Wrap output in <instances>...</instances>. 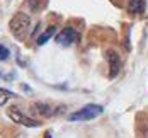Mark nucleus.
I'll return each mask as SVG.
<instances>
[{
	"mask_svg": "<svg viewBox=\"0 0 148 138\" xmlns=\"http://www.w3.org/2000/svg\"><path fill=\"white\" fill-rule=\"evenodd\" d=\"M29 26H31V19L29 15L24 14V12H17L10 21V31L17 39L26 38V32L29 31Z\"/></svg>",
	"mask_w": 148,
	"mask_h": 138,
	"instance_id": "f257e3e1",
	"label": "nucleus"
},
{
	"mask_svg": "<svg viewBox=\"0 0 148 138\" xmlns=\"http://www.w3.org/2000/svg\"><path fill=\"white\" fill-rule=\"evenodd\" d=\"M102 106H99V104H89V106L82 107V109H78V111H75L72 113L70 116H68V119L70 121H89V119H94V118H97L99 114H102Z\"/></svg>",
	"mask_w": 148,
	"mask_h": 138,
	"instance_id": "f03ea898",
	"label": "nucleus"
},
{
	"mask_svg": "<svg viewBox=\"0 0 148 138\" xmlns=\"http://www.w3.org/2000/svg\"><path fill=\"white\" fill-rule=\"evenodd\" d=\"M7 114H9V118L14 123H17V124L27 126V128H36V126H39V121H38V119H32L29 116H26L17 106H10L7 109Z\"/></svg>",
	"mask_w": 148,
	"mask_h": 138,
	"instance_id": "7ed1b4c3",
	"label": "nucleus"
},
{
	"mask_svg": "<svg viewBox=\"0 0 148 138\" xmlns=\"http://www.w3.org/2000/svg\"><path fill=\"white\" fill-rule=\"evenodd\" d=\"M77 39H78V32H77L73 27H65V29H61V32H58L56 38H55L56 45H60V46H70V45H73Z\"/></svg>",
	"mask_w": 148,
	"mask_h": 138,
	"instance_id": "20e7f679",
	"label": "nucleus"
},
{
	"mask_svg": "<svg viewBox=\"0 0 148 138\" xmlns=\"http://www.w3.org/2000/svg\"><path fill=\"white\" fill-rule=\"evenodd\" d=\"M106 56H107V63H109V77L114 78V77L119 73V70H121V60H119V55L116 53V51L109 49Z\"/></svg>",
	"mask_w": 148,
	"mask_h": 138,
	"instance_id": "39448f33",
	"label": "nucleus"
},
{
	"mask_svg": "<svg viewBox=\"0 0 148 138\" xmlns=\"http://www.w3.org/2000/svg\"><path fill=\"white\" fill-rule=\"evenodd\" d=\"M128 10H130L131 14H134V15L141 14V12L145 10V0H130Z\"/></svg>",
	"mask_w": 148,
	"mask_h": 138,
	"instance_id": "423d86ee",
	"label": "nucleus"
},
{
	"mask_svg": "<svg viewBox=\"0 0 148 138\" xmlns=\"http://www.w3.org/2000/svg\"><path fill=\"white\" fill-rule=\"evenodd\" d=\"M55 32H56V27H55V26H49V27H48V29H46L45 32L38 38V45H45V43L51 38V36H53V34H55Z\"/></svg>",
	"mask_w": 148,
	"mask_h": 138,
	"instance_id": "0eeeda50",
	"label": "nucleus"
},
{
	"mask_svg": "<svg viewBox=\"0 0 148 138\" xmlns=\"http://www.w3.org/2000/svg\"><path fill=\"white\" fill-rule=\"evenodd\" d=\"M36 113H39V114H43V116H51L53 114V109L48 106V104H34L32 107Z\"/></svg>",
	"mask_w": 148,
	"mask_h": 138,
	"instance_id": "6e6552de",
	"label": "nucleus"
},
{
	"mask_svg": "<svg viewBox=\"0 0 148 138\" xmlns=\"http://www.w3.org/2000/svg\"><path fill=\"white\" fill-rule=\"evenodd\" d=\"M10 97H14V94H12V92H9L7 89H0V106H3Z\"/></svg>",
	"mask_w": 148,
	"mask_h": 138,
	"instance_id": "1a4fd4ad",
	"label": "nucleus"
},
{
	"mask_svg": "<svg viewBox=\"0 0 148 138\" xmlns=\"http://www.w3.org/2000/svg\"><path fill=\"white\" fill-rule=\"evenodd\" d=\"M9 55H10V51H9V48L3 45H0V61L7 60L9 58Z\"/></svg>",
	"mask_w": 148,
	"mask_h": 138,
	"instance_id": "9d476101",
	"label": "nucleus"
},
{
	"mask_svg": "<svg viewBox=\"0 0 148 138\" xmlns=\"http://www.w3.org/2000/svg\"><path fill=\"white\" fill-rule=\"evenodd\" d=\"M27 3H29L31 10H39V9L43 7V5H41V3H43L41 0H27Z\"/></svg>",
	"mask_w": 148,
	"mask_h": 138,
	"instance_id": "9b49d317",
	"label": "nucleus"
}]
</instances>
